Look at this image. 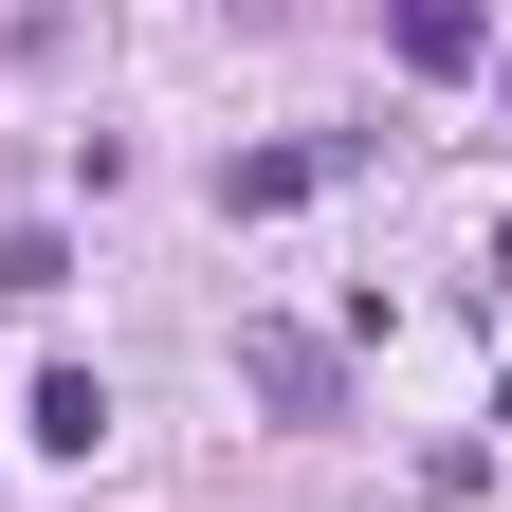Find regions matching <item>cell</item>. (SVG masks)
I'll list each match as a JSON object with an SVG mask.
<instances>
[{"mask_svg": "<svg viewBox=\"0 0 512 512\" xmlns=\"http://www.w3.org/2000/svg\"><path fill=\"white\" fill-rule=\"evenodd\" d=\"M238 384H256L275 421H348V348H330V330H238Z\"/></svg>", "mask_w": 512, "mask_h": 512, "instance_id": "6da1fadb", "label": "cell"}, {"mask_svg": "<svg viewBox=\"0 0 512 512\" xmlns=\"http://www.w3.org/2000/svg\"><path fill=\"white\" fill-rule=\"evenodd\" d=\"M384 55H403V74H476L494 19H476V0H384Z\"/></svg>", "mask_w": 512, "mask_h": 512, "instance_id": "7a4b0ae2", "label": "cell"}, {"mask_svg": "<svg viewBox=\"0 0 512 512\" xmlns=\"http://www.w3.org/2000/svg\"><path fill=\"white\" fill-rule=\"evenodd\" d=\"M19 439H37V458H92V439H110V384H92V366H37Z\"/></svg>", "mask_w": 512, "mask_h": 512, "instance_id": "3957f363", "label": "cell"}, {"mask_svg": "<svg viewBox=\"0 0 512 512\" xmlns=\"http://www.w3.org/2000/svg\"><path fill=\"white\" fill-rule=\"evenodd\" d=\"M348 147H256V165H220V220H275V202H311Z\"/></svg>", "mask_w": 512, "mask_h": 512, "instance_id": "277c9868", "label": "cell"}]
</instances>
